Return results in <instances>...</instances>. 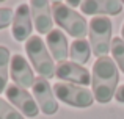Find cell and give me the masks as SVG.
<instances>
[{
  "mask_svg": "<svg viewBox=\"0 0 124 119\" xmlns=\"http://www.w3.org/2000/svg\"><path fill=\"white\" fill-rule=\"evenodd\" d=\"M119 82V74L115 61L108 56H101L93 64L91 86H93L94 100L99 104H107L115 97L116 86Z\"/></svg>",
  "mask_w": 124,
  "mask_h": 119,
  "instance_id": "1",
  "label": "cell"
},
{
  "mask_svg": "<svg viewBox=\"0 0 124 119\" xmlns=\"http://www.w3.org/2000/svg\"><path fill=\"white\" fill-rule=\"evenodd\" d=\"M52 17L58 27H61L68 35H71L76 39H83L88 35V24L85 17L77 11H74L72 8H69L66 3H52Z\"/></svg>",
  "mask_w": 124,
  "mask_h": 119,
  "instance_id": "2",
  "label": "cell"
},
{
  "mask_svg": "<svg viewBox=\"0 0 124 119\" xmlns=\"http://www.w3.org/2000/svg\"><path fill=\"white\" fill-rule=\"evenodd\" d=\"M25 52L33 64L35 70L39 74V77L50 78L55 75V64L52 56L49 55V50L46 47L44 41L38 35L30 36L25 41Z\"/></svg>",
  "mask_w": 124,
  "mask_h": 119,
  "instance_id": "3",
  "label": "cell"
},
{
  "mask_svg": "<svg viewBox=\"0 0 124 119\" xmlns=\"http://www.w3.org/2000/svg\"><path fill=\"white\" fill-rule=\"evenodd\" d=\"M90 46L93 53L101 58L107 56L112 47V21L104 16H97L90 21Z\"/></svg>",
  "mask_w": 124,
  "mask_h": 119,
  "instance_id": "4",
  "label": "cell"
},
{
  "mask_svg": "<svg viewBox=\"0 0 124 119\" xmlns=\"http://www.w3.org/2000/svg\"><path fill=\"white\" fill-rule=\"evenodd\" d=\"M54 94L61 102L77 108H88L94 102V96L93 92H90V89L79 85H72V83H66V82L55 83Z\"/></svg>",
  "mask_w": 124,
  "mask_h": 119,
  "instance_id": "5",
  "label": "cell"
},
{
  "mask_svg": "<svg viewBox=\"0 0 124 119\" xmlns=\"http://www.w3.org/2000/svg\"><path fill=\"white\" fill-rule=\"evenodd\" d=\"M5 94H6V99L11 102L13 107L17 108L19 113L25 114L27 118L38 116V113H39V107H38L35 97L27 91V89L17 86L16 83H11V85L6 86Z\"/></svg>",
  "mask_w": 124,
  "mask_h": 119,
  "instance_id": "6",
  "label": "cell"
},
{
  "mask_svg": "<svg viewBox=\"0 0 124 119\" xmlns=\"http://www.w3.org/2000/svg\"><path fill=\"white\" fill-rule=\"evenodd\" d=\"M33 89V96H35V100H36L39 110L47 116H52L58 111V102L55 94L52 92V88L49 85L47 78L38 75L35 78V83L31 86Z\"/></svg>",
  "mask_w": 124,
  "mask_h": 119,
  "instance_id": "7",
  "label": "cell"
},
{
  "mask_svg": "<svg viewBox=\"0 0 124 119\" xmlns=\"http://www.w3.org/2000/svg\"><path fill=\"white\" fill-rule=\"evenodd\" d=\"M55 77H58L66 83H72V85L77 83L79 86H86L91 83L90 70H86L83 66L74 63V61L58 63V66L55 67Z\"/></svg>",
  "mask_w": 124,
  "mask_h": 119,
  "instance_id": "8",
  "label": "cell"
},
{
  "mask_svg": "<svg viewBox=\"0 0 124 119\" xmlns=\"http://www.w3.org/2000/svg\"><path fill=\"white\" fill-rule=\"evenodd\" d=\"M31 9V21L39 35H49L52 31V8L47 0H31L28 3Z\"/></svg>",
  "mask_w": 124,
  "mask_h": 119,
  "instance_id": "9",
  "label": "cell"
},
{
  "mask_svg": "<svg viewBox=\"0 0 124 119\" xmlns=\"http://www.w3.org/2000/svg\"><path fill=\"white\" fill-rule=\"evenodd\" d=\"M31 14H30V6L27 3H22L14 13L13 17V27H11V35L16 41L24 42L30 38L33 24H31Z\"/></svg>",
  "mask_w": 124,
  "mask_h": 119,
  "instance_id": "10",
  "label": "cell"
},
{
  "mask_svg": "<svg viewBox=\"0 0 124 119\" xmlns=\"http://www.w3.org/2000/svg\"><path fill=\"white\" fill-rule=\"evenodd\" d=\"M9 74H11V78L14 80L16 85L24 88V89L31 88L33 83H35V75H33V70H31L30 64L27 63V60L22 55H19V53L11 56V61H9Z\"/></svg>",
  "mask_w": 124,
  "mask_h": 119,
  "instance_id": "11",
  "label": "cell"
},
{
  "mask_svg": "<svg viewBox=\"0 0 124 119\" xmlns=\"http://www.w3.org/2000/svg\"><path fill=\"white\" fill-rule=\"evenodd\" d=\"M83 14L88 16H116L123 11V3L118 0H85L80 5Z\"/></svg>",
  "mask_w": 124,
  "mask_h": 119,
  "instance_id": "12",
  "label": "cell"
},
{
  "mask_svg": "<svg viewBox=\"0 0 124 119\" xmlns=\"http://www.w3.org/2000/svg\"><path fill=\"white\" fill-rule=\"evenodd\" d=\"M46 44H47L49 50L52 53V58L63 63L68 58V39L61 30H52L46 38Z\"/></svg>",
  "mask_w": 124,
  "mask_h": 119,
  "instance_id": "13",
  "label": "cell"
},
{
  "mask_svg": "<svg viewBox=\"0 0 124 119\" xmlns=\"http://www.w3.org/2000/svg\"><path fill=\"white\" fill-rule=\"evenodd\" d=\"M91 55V46L85 39H74V42L69 47V56L72 58L74 63L77 64H85L90 61Z\"/></svg>",
  "mask_w": 124,
  "mask_h": 119,
  "instance_id": "14",
  "label": "cell"
},
{
  "mask_svg": "<svg viewBox=\"0 0 124 119\" xmlns=\"http://www.w3.org/2000/svg\"><path fill=\"white\" fill-rule=\"evenodd\" d=\"M9 61L11 55L9 50L5 46H0V94L6 89V83H8V70H9Z\"/></svg>",
  "mask_w": 124,
  "mask_h": 119,
  "instance_id": "15",
  "label": "cell"
},
{
  "mask_svg": "<svg viewBox=\"0 0 124 119\" xmlns=\"http://www.w3.org/2000/svg\"><path fill=\"white\" fill-rule=\"evenodd\" d=\"M110 50H112V55L115 58V61L118 63L119 69L124 72V41H123V38H115L112 41Z\"/></svg>",
  "mask_w": 124,
  "mask_h": 119,
  "instance_id": "16",
  "label": "cell"
},
{
  "mask_svg": "<svg viewBox=\"0 0 124 119\" xmlns=\"http://www.w3.org/2000/svg\"><path fill=\"white\" fill-rule=\"evenodd\" d=\"M0 119H25L13 105L0 99Z\"/></svg>",
  "mask_w": 124,
  "mask_h": 119,
  "instance_id": "17",
  "label": "cell"
},
{
  "mask_svg": "<svg viewBox=\"0 0 124 119\" xmlns=\"http://www.w3.org/2000/svg\"><path fill=\"white\" fill-rule=\"evenodd\" d=\"M13 17H14V14H13L11 8H0V30L13 24Z\"/></svg>",
  "mask_w": 124,
  "mask_h": 119,
  "instance_id": "18",
  "label": "cell"
},
{
  "mask_svg": "<svg viewBox=\"0 0 124 119\" xmlns=\"http://www.w3.org/2000/svg\"><path fill=\"white\" fill-rule=\"evenodd\" d=\"M115 99L119 102V104H124V85H123V86H119V88L116 89V92H115Z\"/></svg>",
  "mask_w": 124,
  "mask_h": 119,
  "instance_id": "19",
  "label": "cell"
},
{
  "mask_svg": "<svg viewBox=\"0 0 124 119\" xmlns=\"http://www.w3.org/2000/svg\"><path fill=\"white\" fill-rule=\"evenodd\" d=\"M66 5H71V6H80V5H82V2H79V0H71V2H66Z\"/></svg>",
  "mask_w": 124,
  "mask_h": 119,
  "instance_id": "20",
  "label": "cell"
},
{
  "mask_svg": "<svg viewBox=\"0 0 124 119\" xmlns=\"http://www.w3.org/2000/svg\"><path fill=\"white\" fill-rule=\"evenodd\" d=\"M121 36H123V41H124V24H123V28H121Z\"/></svg>",
  "mask_w": 124,
  "mask_h": 119,
  "instance_id": "21",
  "label": "cell"
},
{
  "mask_svg": "<svg viewBox=\"0 0 124 119\" xmlns=\"http://www.w3.org/2000/svg\"><path fill=\"white\" fill-rule=\"evenodd\" d=\"M123 5H124V2H123Z\"/></svg>",
  "mask_w": 124,
  "mask_h": 119,
  "instance_id": "22",
  "label": "cell"
}]
</instances>
